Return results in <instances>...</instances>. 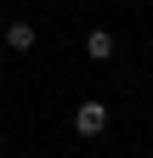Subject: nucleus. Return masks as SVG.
Returning a JSON list of instances; mask_svg holds the SVG:
<instances>
[{
	"label": "nucleus",
	"mask_w": 153,
	"mask_h": 158,
	"mask_svg": "<svg viewBox=\"0 0 153 158\" xmlns=\"http://www.w3.org/2000/svg\"><path fill=\"white\" fill-rule=\"evenodd\" d=\"M74 130H80V135H102L108 130V102H97V96L80 102V107H74Z\"/></svg>",
	"instance_id": "f257e3e1"
},
{
	"label": "nucleus",
	"mask_w": 153,
	"mask_h": 158,
	"mask_svg": "<svg viewBox=\"0 0 153 158\" xmlns=\"http://www.w3.org/2000/svg\"><path fill=\"white\" fill-rule=\"evenodd\" d=\"M85 56L108 62V56H113V34H108V28H91V34H85Z\"/></svg>",
	"instance_id": "7ed1b4c3"
},
{
	"label": "nucleus",
	"mask_w": 153,
	"mask_h": 158,
	"mask_svg": "<svg viewBox=\"0 0 153 158\" xmlns=\"http://www.w3.org/2000/svg\"><path fill=\"white\" fill-rule=\"evenodd\" d=\"M6 45L11 51H34V45H40V28H34V23H6Z\"/></svg>",
	"instance_id": "f03ea898"
}]
</instances>
